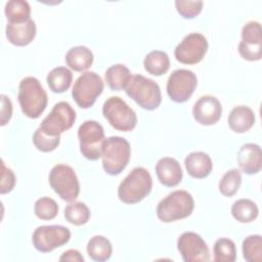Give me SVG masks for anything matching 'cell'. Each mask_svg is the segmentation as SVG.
<instances>
[{
	"instance_id": "cell-1",
	"label": "cell",
	"mask_w": 262,
	"mask_h": 262,
	"mask_svg": "<svg viewBox=\"0 0 262 262\" xmlns=\"http://www.w3.org/2000/svg\"><path fill=\"white\" fill-rule=\"evenodd\" d=\"M17 100L26 117L38 119L47 106L48 97L37 78L26 77L19 82Z\"/></svg>"
},
{
	"instance_id": "cell-2",
	"label": "cell",
	"mask_w": 262,
	"mask_h": 262,
	"mask_svg": "<svg viewBox=\"0 0 262 262\" xmlns=\"http://www.w3.org/2000/svg\"><path fill=\"white\" fill-rule=\"evenodd\" d=\"M152 187V178L143 167H135L121 181L118 196L125 204H136L148 195Z\"/></svg>"
},
{
	"instance_id": "cell-3",
	"label": "cell",
	"mask_w": 262,
	"mask_h": 262,
	"mask_svg": "<svg viewBox=\"0 0 262 262\" xmlns=\"http://www.w3.org/2000/svg\"><path fill=\"white\" fill-rule=\"evenodd\" d=\"M130 156V143L125 138L111 136L104 139L101 148L102 167L108 175H119L127 167Z\"/></svg>"
},
{
	"instance_id": "cell-4",
	"label": "cell",
	"mask_w": 262,
	"mask_h": 262,
	"mask_svg": "<svg viewBox=\"0 0 262 262\" xmlns=\"http://www.w3.org/2000/svg\"><path fill=\"white\" fill-rule=\"evenodd\" d=\"M193 209L192 195L186 190L178 189L160 201L157 207V217L165 223H170L190 216Z\"/></svg>"
},
{
	"instance_id": "cell-5",
	"label": "cell",
	"mask_w": 262,
	"mask_h": 262,
	"mask_svg": "<svg viewBox=\"0 0 262 262\" xmlns=\"http://www.w3.org/2000/svg\"><path fill=\"white\" fill-rule=\"evenodd\" d=\"M125 92L140 107L147 111L156 110L162 102V93L158 83L142 75L132 76Z\"/></svg>"
},
{
	"instance_id": "cell-6",
	"label": "cell",
	"mask_w": 262,
	"mask_h": 262,
	"mask_svg": "<svg viewBox=\"0 0 262 262\" xmlns=\"http://www.w3.org/2000/svg\"><path fill=\"white\" fill-rule=\"evenodd\" d=\"M75 121V110L69 102L59 101L54 104L51 112L43 119L37 131L50 138H60L61 133L69 130Z\"/></svg>"
},
{
	"instance_id": "cell-7",
	"label": "cell",
	"mask_w": 262,
	"mask_h": 262,
	"mask_svg": "<svg viewBox=\"0 0 262 262\" xmlns=\"http://www.w3.org/2000/svg\"><path fill=\"white\" fill-rule=\"evenodd\" d=\"M103 117L116 130L128 132L137 124L136 113L119 96H111L102 105Z\"/></svg>"
},
{
	"instance_id": "cell-8",
	"label": "cell",
	"mask_w": 262,
	"mask_h": 262,
	"mask_svg": "<svg viewBox=\"0 0 262 262\" xmlns=\"http://www.w3.org/2000/svg\"><path fill=\"white\" fill-rule=\"evenodd\" d=\"M49 184L60 199L74 202L80 193V183L75 170L66 164L55 165L49 172Z\"/></svg>"
},
{
	"instance_id": "cell-9",
	"label": "cell",
	"mask_w": 262,
	"mask_h": 262,
	"mask_svg": "<svg viewBox=\"0 0 262 262\" xmlns=\"http://www.w3.org/2000/svg\"><path fill=\"white\" fill-rule=\"evenodd\" d=\"M103 91V81L95 72H84L74 83L72 96L81 108H89Z\"/></svg>"
},
{
	"instance_id": "cell-10",
	"label": "cell",
	"mask_w": 262,
	"mask_h": 262,
	"mask_svg": "<svg viewBox=\"0 0 262 262\" xmlns=\"http://www.w3.org/2000/svg\"><path fill=\"white\" fill-rule=\"evenodd\" d=\"M81 154L90 161L101 158V148L104 141L103 127L96 121L88 120L82 123L78 129Z\"/></svg>"
},
{
	"instance_id": "cell-11",
	"label": "cell",
	"mask_w": 262,
	"mask_h": 262,
	"mask_svg": "<svg viewBox=\"0 0 262 262\" xmlns=\"http://www.w3.org/2000/svg\"><path fill=\"white\" fill-rule=\"evenodd\" d=\"M71 238V231L61 225L38 226L32 235L35 249L42 253H48L66 245Z\"/></svg>"
},
{
	"instance_id": "cell-12",
	"label": "cell",
	"mask_w": 262,
	"mask_h": 262,
	"mask_svg": "<svg viewBox=\"0 0 262 262\" xmlns=\"http://www.w3.org/2000/svg\"><path fill=\"white\" fill-rule=\"evenodd\" d=\"M198 85L195 74L186 69H178L172 72L167 81V93L169 97L178 103L187 101Z\"/></svg>"
},
{
	"instance_id": "cell-13",
	"label": "cell",
	"mask_w": 262,
	"mask_h": 262,
	"mask_svg": "<svg viewBox=\"0 0 262 262\" xmlns=\"http://www.w3.org/2000/svg\"><path fill=\"white\" fill-rule=\"evenodd\" d=\"M208 41L201 33L186 35L174 50L175 58L184 64L199 63L208 51Z\"/></svg>"
},
{
	"instance_id": "cell-14",
	"label": "cell",
	"mask_w": 262,
	"mask_h": 262,
	"mask_svg": "<svg viewBox=\"0 0 262 262\" xmlns=\"http://www.w3.org/2000/svg\"><path fill=\"white\" fill-rule=\"evenodd\" d=\"M241 56L249 61L260 60L262 57L261 25L256 20L247 23L242 29V41L238 44Z\"/></svg>"
},
{
	"instance_id": "cell-15",
	"label": "cell",
	"mask_w": 262,
	"mask_h": 262,
	"mask_svg": "<svg viewBox=\"0 0 262 262\" xmlns=\"http://www.w3.org/2000/svg\"><path fill=\"white\" fill-rule=\"evenodd\" d=\"M177 249L185 262H207L210 260V251L206 242L195 232H183L177 239Z\"/></svg>"
},
{
	"instance_id": "cell-16",
	"label": "cell",
	"mask_w": 262,
	"mask_h": 262,
	"mask_svg": "<svg viewBox=\"0 0 262 262\" xmlns=\"http://www.w3.org/2000/svg\"><path fill=\"white\" fill-rule=\"evenodd\" d=\"M192 115L194 120L201 125H214L221 118L222 106L215 96L204 95L193 104Z\"/></svg>"
},
{
	"instance_id": "cell-17",
	"label": "cell",
	"mask_w": 262,
	"mask_h": 262,
	"mask_svg": "<svg viewBox=\"0 0 262 262\" xmlns=\"http://www.w3.org/2000/svg\"><path fill=\"white\" fill-rule=\"evenodd\" d=\"M236 161L241 170L249 175L258 173L262 168L261 147L256 143H245L236 155Z\"/></svg>"
},
{
	"instance_id": "cell-18",
	"label": "cell",
	"mask_w": 262,
	"mask_h": 262,
	"mask_svg": "<svg viewBox=\"0 0 262 262\" xmlns=\"http://www.w3.org/2000/svg\"><path fill=\"white\" fill-rule=\"evenodd\" d=\"M156 174L159 181L168 187L178 185L183 176L179 162L171 157H164L158 161L156 164Z\"/></svg>"
},
{
	"instance_id": "cell-19",
	"label": "cell",
	"mask_w": 262,
	"mask_h": 262,
	"mask_svg": "<svg viewBox=\"0 0 262 262\" xmlns=\"http://www.w3.org/2000/svg\"><path fill=\"white\" fill-rule=\"evenodd\" d=\"M36 36V24L30 18L24 23H7L6 37L15 46L29 45Z\"/></svg>"
},
{
	"instance_id": "cell-20",
	"label": "cell",
	"mask_w": 262,
	"mask_h": 262,
	"mask_svg": "<svg viewBox=\"0 0 262 262\" xmlns=\"http://www.w3.org/2000/svg\"><path fill=\"white\" fill-rule=\"evenodd\" d=\"M184 165L187 173L198 179L207 177L213 168L210 156L204 151H192L184 159Z\"/></svg>"
},
{
	"instance_id": "cell-21",
	"label": "cell",
	"mask_w": 262,
	"mask_h": 262,
	"mask_svg": "<svg viewBox=\"0 0 262 262\" xmlns=\"http://www.w3.org/2000/svg\"><path fill=\"white\" fill-rule=\"evenodd\" d=\"M255 114L249 106H234L228 116V126L235 133H245L255 124Z\"/></svg>"
},
{
	"instance_id": "cell-22",
	"label": "cell",
	"mask_w": 262,
	"mask_h": 262,
	"mask_svg": "<svg viewBox=\"0 0 262 262\" xmlns=\"http://www.w3.org/2000/svg\"><path fill=\"white\" fill-rule=\"evenodd\" d=\"M93 53L86 46L72 47L66 54V62L72 70L76 72H84L88 70L93 62Z\"/></svg>"
},
{
	"instance_id": "cell-23",
	"label": "cell",
	"mask_w": 262,
	"mask_h": 262,
	"mask_svg": "<svg viewBox=\"0 0 262 262\" xmlns=\"http://www.w3.org/2000/svg\"><path fill=\"white\" fill-rule=\"evenodd\" d=\"M143 66L148 74L159 77L170 69V58L165 51L154 50L145 55Z\"/></svg>"
},
{
	"instance_id": "cell-24",
	"label": "cell",
	"mask_w": 262,
	"mask_h": 262,
	"mask_svg": "<svg viewBox=\"0 0 262 262\" xmlns=\"http://www.w3.org/2000/svg\"><path fill=\"white\" fill-rule=\"evenodd\" d=\"M104 77L108 87L112 90L118 91L126 88L132 76H131V72L126 66L122 63H117V64L111 66L105 71Z\"/></svg>"
},
{
	"instance_id": "cell-25",
	"label": "cell",
	"mask_w": 262,
	"mask_h": 262,
	"mask_svg": "<svg viewBox=\"0 0 262 262\" xmlns=\"http://www.w3.org/2000/svg\"><path fill=\"white\" fill-rule=\"evenodd\" d=\"M46 81L52 92L62 93L70 88L73 81V74L66 67H57L48 73Z\"/></svg>"
},
{
	"instance_id": "cell-26",
	"label": "cell",
	"mask_w": 262,
	"mask_h": 262,
	"mask_svg": "<svg viewBox=\"0 0 262 262\" xmlns=\"http://www.w3.org/2000/svg\"><path fill=\"white\" fill-rule=\"evenodd\" d=\"M112 253L113 247L111 242L102 235L92 236L87 244V254L94 261H106L111 258Z\"/></svg>"
},
{
	"instance_id": "cell-27",
	"label": "cell",
	"mask_w": 262,
	"mask_h": 262,
	"mask_svg": "<svg viewBox=\"0 0 262 262\" xmlns=\"http://www.w3.org/2000/svg\"><path fill=\"white\" fill-rule=\"evenodd\" d=\"M259 214L256 203L249 199H239L231 206L232 217L241 223H250L254 221Z\"/></svg>"
},
{
	"instance_id": "cell-28",
	"label": "cell",
	"mask_w": 262,
	"mask_h": 262,
	"mask_svg": "<svg viewBox=\"0 0 262 262\" xmlns=\"http://www.w3.org/2000/svg\"><path fill=\"white\" fill-rule=\"evenodd\" d=\"M4 12L8 23H24L31 18V6L25 0H9L5 4Z\"/></svg>"
},
{
	"instance_id": "cell-29",
	"label": "cell",
	"mask_w": 262,
	"mask_h": 262,
	"mask_svg": "<svg viewBox=\"0 0 262 262\" xmlns=\"http://www.w3.org/2000/svg\"><path fill=\"white\" fill-rule=\"evenodd\" d=\"M64 218L71 224L80 226L86 224L90 218V210L82 202H71L64 209Z\"/></svg>"
},
{
	"instance_id": "cell-30",
	"label": "cell",
	"mask_w": 262,
	"mask_h": 262,
	"mask_svg": "<svg viewBox=\"0 0 262 262\" xmlns=\"http://www.w3.org/2000/svg\"><path fill=\"white\" fill-rule=\"evenodd\" d=\"M242 251L244 259L248 262L262 261V237L260 234H252L243 241Z\"/></svg>"
},
{
	"instance_id": "cell-31",
	"label": "cell",
	"mask_w": 262,
	"mask_h": 262,
	"mask_svg": "<svg viewBox=\"0 0 262 262\" xmlns=\"http://www.w3.org/2000/svg\"><path fill=\"white\" fill-rule=\"evenodd\" d=\"M213 253L216 262H233L236 259L235 244L226 237L218 238L215 242Z\"/></svg>"
},
{
	"instance_id": "cell-32",
	"label": "cell",
	"mask_w": 262,
	"mask_h": 262,
	"mask_svg": "<svg viewBox=\"0 0 262 262\" xmlns=\"http://www.w3.org/2000/svg\"><path fill=\"white\" fill-rule=\"evenodd\" d=\"M242 183V175L238 169L228 170L219 181V191L224 196L234 195Z\"/></svg>"
},
{
	"instance_id": "cell-33",
	"label": "cell",
	"mask_w": 262,
	"mask_h": 262,
	"mask_svg": "<svg viewBox=\"0 0 262 262\" xmlns=\"http://www.w3.org/2000/svg\"><path fill=\"white\" fill-rule=\"evenodd\" d=\"M34 212L35 215L41 220H51L56 217L58 213V206L53 199L43 196L36 201Z\"/></svg>"
},
{
	"instance_id": "cell-34",
	"label": "cell",
	"mask_w": 262,
	"mask_h": 262,
	"mask_svg": "<svg viewBox=\"0 0 262 262\" xmlns=\"http://www.w3.org/2000/svg\"><path fill=\"white\" fill-rule=\"evenodd\" d=\"M203 1H190V0H176L175 6L177 12L184 18H193L203 9Z\"/></svg>"
},
{
	"instance_id": "cell-35",
	"label": "cell",
	"mask_w": 262,
	"mask_h": 262,
	"mask_svg": "<svg viewBox=\"0 0 262 262\" xmlns=\"http://www.w3.org/2000/svg\"><path fill=\"white\" fill-rule=\"evenodd\" d=\"M60 142V138H50L47 137L37 130L35 131L33 135V143L36 146V148L43 152H49L54 150Z\"/></svg>"
},
{
	"instance_id": "cell-36",
	"label": "cell",
	"mask_w": 262,
	"mask_h": 262,
	"mask_svg": "<svg viewBox=\"0 0 262 262\" xmlns=\"http://www.w3.org/2000/svg\"><path fill=\"white\" fill-rule=\"evenodd\" d=\"M1 168H2V175H1V188H0V192L2 194L7 193L9 191L12 190V188L15 185V175L13 173V171L9 168H7L4 164V162L2 161L1 163Z\"/></svg>"
},
{
	"instance_id": "cell-37",
	"label": "cell",
	"mask_w": 262,
	"mask_h": 262,
	"mask_svg": "<svg viewBox=\"0 0 262 262\" xmlns=\"http://www.w3.org/2000/svg\"><path fill=\"white\" fill-rule=\"evenodd\" d=\"M1 126L6 125L12 116V102L8 96L1 94Z\"/></svg>"
},
{
	"instance_id": "cell-38",
	"label": "cell",
	"mask_w": 262,
	"mask_h": 262,
	"mask_svg": "<svg viewBox=\"0 0 262 262\" xmlns=\"http://www.w3.org/2000/svg\"><path fill=\"white\" fill-rule=\"evenodd\" d=\"M59 261H77V262H83L84 258L80 254L79 251L71 249L62 253V255L59 257Z\"/></svg>"
}]
</instances>
